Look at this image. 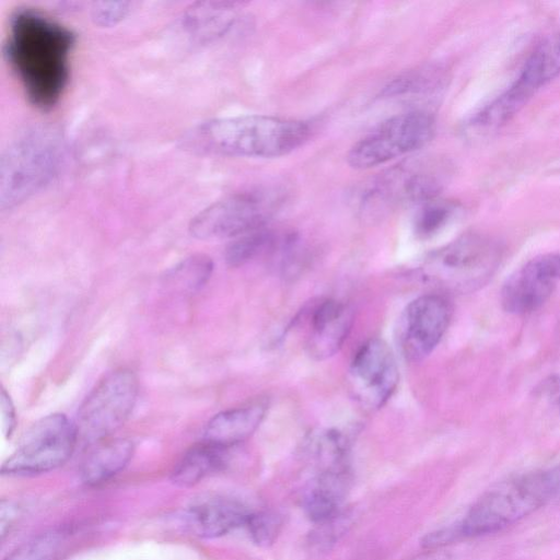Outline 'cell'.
<instances>
[{
	"mask_svg": "<svg viewBox=\"0 0 560 560\" xmlns=\"http://www.w3.org/2000/svg\"><path fill=\"white\" fill-rule=\"evenodd\" d=\"M74 42L69 28L33 9L12 14L4 55L37 107L50 108L63 94Z\"/></svg>",
	"mask_w": 560,
	"mask_h": 560,
	"instance_id": "1",
	"label": "cell"
},
{
	"mask_svg": "<svg viewBox=\"0 0 560 560\" xmlns=\"http://www.w3.org/2000/svg\"><path fill=\"white\" fill-rule=\"evenodd\" d=\"M301 120L268 115H243L202 121L180 138L182 148L196 154L234 158H278L310 137Z\"/></svg>",
	"mask_w": 560,
	"mask_h": 560,
	"instance_id": "2",
	"label": "cell"
},
{
	"mask_svg": "<svg viewBox=\"0 0 560 560\" xmlns=\"http://www.w3.org/2000/svg\"><path fill=\"white\" fill-rule=\"evenodd\" d=\"M555 498L552 470H533L510 477L485 492L454 525L457 539L500 532Z\"/></svg>",
	"mask_w": 560,
	"mask_h": 560,
	"instance_id": "3",
	"label": "cell"
},
{
	"mask_svg": "<svg viewBox=\"0 0 560 560\" xmlns=\"http://www.w3.org/2000/svg\"><path fill=\"white\" fill-rule=\"evenodd\" d=\"M63 151L62 138L49 128H33L18 137L1 158V210L12 209L43 189L57 174Z\"/></svg>",
	"mask_w": 560,
	"mask_h": 560,
	"instance_id": "4",
	"label": "cell"
},
{
	"mask_svg": "<svg viewBox=\"0 0 560 560\" xmlns=\"http://www.w3.org/2000/svg\"><path fill=\"white\" fill-rule=\"evenodd\" d=\"M501 245L487 236L469 233L428 254L416 268L417 277L441 291L471 293L497 272Z\"/></svg>",
	"mask_w": 560,
	"mask_h": 560,
	"instance_id": "5",
	"label": "cell"
},
{
	"mask_svg": "<svg viewBox=\"0 0 560 560\" xmlns=\"http://www.w3.org/2000/svg\"><path fill=\"white\" fill-rule=\"evenodd\" d=\"M440 165L429 159H408L366 180L352 194V205L366 215H378L402 206L438 197L442 189Z\"/></svg>",
	"mask_w": 560,
	"mask_h": 560,
	"instance_id": "6",
	"label": "cell"
},
{
	"mask_svg": "<svg viewBox=\"0 0 560 560\" xmlns=\"http://www.w3.org/2000/svg\"><path fill=\"white\" fill-rule=\"evenodd\" d=\"M287 200L279 186L260 187L225 196L199 211L189 222L198 240L237 237L264 229Z\"/></svg>",
	"mask_w": 560,
	"mask_h": 560,
	"instance_id": "7",
	"label": "cell"
},
{
	"mask_svg": "<svg viewBox=\"0 0 560 560\" xmlns=\"http://www.w3.org/2000/svg\"><path fill=\"white\" fill-rule=\"evenodd\" d=\"M434 131V118L424 110L392 116L350 148L348 163L355 170H369L385 164L427 145Z\"/></svg>",
	"mask_w": 560,
	"mask_h": 560,
	"instance_id": "8",
	"label": "cell"
},
{
	"mask_svg": "<svg viewBox=\"0 0 560 560\" xmlns=\"http://www.w3.org/2000/svg\"><path fill=\"white\" fill-rule=\"evenodd\" d=\"M138 393L132 370L120 368L105 375L79 408L74 423L79 440L97 443L109 439L129 418Z\"/></svg>",
	"mask_w": 560,
	"mask_h": 560,
	"instance_id": "9",
	"label": "cell"
},
{
	"mask_svg": "<svg viewBox=\"0 0 560 560\" xmlns=\"http://www.w3.org/2000/svg\"><path fill=\"white\" fill-rule=\"evenodd\" d=\"M79 441L75 424L62 413L40 418L3 462L1 474L30 476L54 470L72 455Z\"/></svg>",
	"mask_w": 560,
	"mask_h": 560,
	"instance_id": "10",
	"label": "cell"
},
{
	"mask_svg": "<svg viewBox=\"0 0 560 560\" xmlns=\"http://www.w3.org/2000/svg\"><path fill=\"white\" fill-rule=\"evenodd\" d=\"M398 380L395 354L384 340L370 339L354 353L348 373L349 388L364 408L383 407L394 394Z\"/></svg>",
	"mask_w": 560,
	"mask_h": 560,
	"instance_id": "11",
	"label": "cell"
},
{
	"mask_svg": "<svg viewBox=\"0 0 560 560\" xmlns=\"http://www.w3.org/2000/svg\"><path fill=\"white\" fill-rule=\"evenodd\" d=\"M452 308L441 294H425L412 300L398 324L397 342L406 360L416 362L428 357L445 334Z\"/></svg>",
	"mask_w": 560,
	"mask_h": 560,
	"instance_id": "12",
	"label": "cell"
},
{
	"mask_svg": "<svg viewBox=\"0 0 560 560\" xmlns=\"http://www.w3.org/2000/svg\"><path fill=\"white\" fill-rule=\"evenodd\" d=\"M560 282V255L544 254L528 260L504 282L500 300L504 311L515 315L539 308Z\"/></svg>",
	"mask_w": 560,
	"mask_h": 560,
	"instance_id": "13",
	"label": "cell"
},
{
	"mask_svg": "<svg viewBox=\"0 0 560 560\" xmlns=\"http://www.w3.org/2000/svg\"><path fill=\"white\" fill-rule=\"evenodd\" d=\"M353 323L352 307L339 300L327 299L313 310L305 348L315 360L335 355L347 339Z\"/></svg>",
	"mask_w": 560,
	"mask_h": 560,
	"instance_id": "14",
	"label": "cell"
},
{
	"mask_svg": "<svg viewBox=\"0 0 560 560\" xmlns=\"http://www.w3.org/2000/svg\"><path fill=\"white\" fill-rule=\"evenodd\" d=\"M559 74L560 35H557L532 54L515 83L498 98L499 106L513 116L537 89Z\"/></svg>",
	"mask_w": 560,
	"mask_h": 560,
	"instance_id": "15",
	"label": "cell"
},
{
	"mask_svg": "<svg viewBox=\"0 0 560 560\" xmlns=\"http://www.w3.org/2000/svg\"><path fill=\"white\" fill-rule=\"evenodd\" d=\"M253 510L230 498L206 499L191 505L185 515L188 527L200 537L213 538L247 525Z\"/></svg>",
	"mask_w": 560,
	"mask_h": 560,
	"instance_id": "16",
	"label": "cell"
},
{
	"mask_svg": "<svg viewBox=\"0 0 560 560\" xmlns=\"http://www.w3.org/2000/svg\"><path fill=\"white\" fill-rule=\"evenodd\" d=\"M267 409V400L257 398L221 411L208 421L202 440L232 448L257 430Z\"/></svg>",
	"mask_w": 560,
	"mask_h": 560,
	"instance_id": "17",
	"label": "cell"
},
{
	"mask_svg": "<svg viewBox=\"0 0 560 560\" xmlns=\"http://www.w3.org/2000/svg\"><path fill=\"white\" fill-rule=\"evenodd\" d=\"M350 481L349 465L319 470L303 498L304 511L310 520L318 525L341 514Z\"/></svg>",
	"mask_w": 560,
	"mask_h": 560,
	"instance_id": "18",
	"label": "cell"
},
{
	"mask_svg": "<svg viewBox=\"0 0 560 560\" xmlns=\"http://www.w3.org/2000/svg\"><path fill=\"white\" fill-rule=\"evenodd\" d=\"M238 2H199L178 20L180 33L189 43L202 44L228 33L237 20Z\"/></svg>",
	"mask_w": 560,
	"mask_h": 560,
	"instance_id": "19",
	"label": "cell"
},
{
	"mask_svg": "<svg viewBox=\"0 0 560 560\" xmlns=\"http://www.w3.org/2000/svg\"><path fill=\"white\" fill-rule=\"evenodd\" d=\"M133 452V443L128 439H106L97 442L81 465V480L88 486L106 482L128 465Z\"/></svg>",
	"mask_w": 560,
	"mask_h": 560,
	"instance_id": "20",
	"label": "cell"
},
{
	"mask_svg": "<svg viewBox=\"0 0 560 560\" xmlns=\"http://www.w3.org/2000/svg\"><path fill=\"white\" fill-rule=\"evenodd\" d=\"M230 448L202 440L191 446L172 470V481L180 487H190L207 476L222 469Z\"/></svg>",
	"mask_w": 560,
	"mask_h": 560,
	"instance_id": "21",
	"label": "cell"
},
{
	"mask_svg": "<svg viewBox=\"0 0 560 560\" xmlns=\"http://www.w3.org/2000/svg\"><path fill=\"white\" fill-rule=\"evenodd\" d=\"M351 446L350 435L339 429L329 428L313 432L305 442V453L319 470L348 466Z\"/></svg>",
	"mask_w": 560,
	"mask_h": 560,
	"instance_id": "22",
	"label": "cell"
},
{
	"mask_svg": "<svg viewBox=\"0 0 560 560\" xmlns=\"http://www.w3.org/2000/svg\"><path fill=\"white\" fill-rule=\"evenodd\" d=\"M444 74L441 69L430 66L406 71L382 90V97H397L404 95L422 94L433 92L442 86Z\"/></svg>",
	"mask_w": 560,
	"mask_h": 560,
	"instance_id": "23",
	"label": "cell"
},
{
	"mask_svg": "<svg viewBox=\"0 0 560 560\" xmlns=\"http://www.w3.org/2000/svg\"><path fill=\"white\" fill-rule=\"evenodd\" d=\"M213 270V262L210 257L196 254L186 257L172 267L166 281L179 290L195 292L201 289L210 279Z\"/></svg>",
	"mask_w": 560,
	"mask_h": 560,
	"instance_id": "24",
	"label": "cell"
},
{
	"mask_svg": "<svg viewBox=\"0 0 560 560\" xmlns=\"http://www.w3.org/2000/svg\"><path fill=\"white\" fill-rule=\"evenodd\" d=\"M276 236L260 229L235 237L225 248L224 258L229 266L240 267L265 250H271Z\"/></svg>",
	"mask_w": 560,
	"mask_h": 560,
	"instance_id": "25",
	"label": "cell"
},
{
	"mask_svg": "<svg viewBox=\"0 0 560 560\" xmlns=\"http://www.w3.org/2000/svg\"><path fill=\"white\" fill-rule=\"evenodd\" d=\"M66 529H52L19 546L3 560H56L67 541Z\"/></svg>",
	"mask_w": 560,
	"mask_h": 560,
	"instance_id": "26",
	"label": "cell"
},
{
	"mask_svg": "<svg viewBox=\"0 0 560 560\" xmlns=\"http://www.w3.org/2000/svg\"><path fill=\"white\" fill-rule=\"evenodd\" d=\"M455 209L453 202L438 197L421 203L413 219L416 235L420 238L433 236L447 224Z\"/></svg>",
	"mask_w": 560,
	"mask_h": 560,
	"instance_id": "27",
	"label": "cell"
},
{
	"mask_svg": "<svg viewBox=\"0 0 560 560\" xmlns=\"http://www.w3.org/2000/svg\"><path fill=\"white\" fill-rule=\"evenodd\" d=\"M281 526L280 517L271 512H255L246 527L255 542L268 545L273 541Z\"/></svg>",
	"mask_w": 560,
	"mask_h": 560,
	"instance_id": "28",
	"label": "cell"
},
{
	"mask_svg": "<svg viewBox=\"0 0 560 560\" xmlns=\"http://www.w3.org/2000/svg\"><path fill=\"white\" fill-rule=\"evenodd\" d=\"M130 2L100 1L91 9V19L94 24L102 27H112L121 22L130 12Z\"/></svg>",
	"mask_w": 560,
	"mask_h": 560,
	"instance_id": "29",
	"label": "cell"
},
{
	"mask_svg": "<svg viewBox=\"0 0 560 560\" xmlns=\"http://www.w3.org/2000/svg\"><path fill=\"white\" fill-rule=\"evenodd\" d=\"M0 408L2 432L5 438H10L16 425V415L12 399L4 388L1 389Z\"/></svg>",
	"mask_w": 560,
	"mask_h": 560,
	"instance_id": "30",
	"label": "cell"
},
{
	"mask_svg": "<svg viewBox=\"0 0 560 560\" xmlns=\"http://www.w3.org/2000/svg\"><path fill=\"white\" fill-rule=\"evenodd\" d=\"M19 510L14 503L11 501H2L1 502V535L4 536L12 524L16 521L19 515Z\"/></svg>",
	"mask_w": 560,
	"mask_h": 560,
	"instance_id": "31",
	"label": "cell"
},
{
	"mask_svg": "<svg viewBox=\"0 0 560 560\" xmlns=\"http://www.w3.org/2000/svg\"><path fill=\"white\" fill-rule=\"evenodd\" d=\"M412 560H451V557L448 553L439 549H431V551L418 556Z\"/></svg>",
	"mask_w": 560,
	"mask_h": 560,
	"instance_id": "32",
	"label": "cell"
},
{
	"mask_svg": "<svg viewBox=\"0 0 560 560\" xmlns=\"http://www.w3.org/2000/svg\"><path fill=\"white\" fill-rule=\"evenodd\" d=\"M555 479V498L560 499V465L552 469Z\"/></svg>",
	"mask_w": 560,
	"mask_h": 560,
	"instance_id": "33",
	"label": "cell"
},
{
	"mask_svg": "<svg viewBox=\"0 0 560 560\" xmlns=\"http://www.w3.org/2000/svg\"><path fill=\"white\" fill-rule=\"evenodd\" d=\"M559 410H560V398H559Z\"/></svg>",
	"mask_w": 560,
	"mask_h": 560,
	"instance_id": "34",
	"label": "cell"
}]
</instances>
